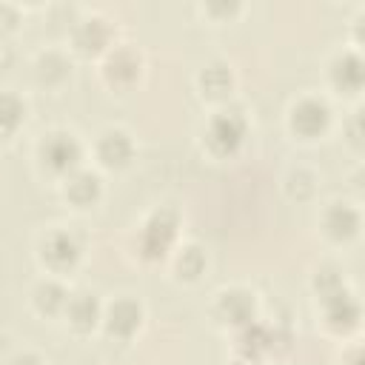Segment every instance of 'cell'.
Instances as JSON below:
<instances>
[{
    "instance_id": "5b68a950",
    "label": "cell",
    "mask_w": 365,
    "mask_h": 365,
    "mask_svg": "<svg viewBox=\"0 0 365 365\" xmlns=\"http://www.w3.org/2000/svg\"><path fill=\"white\" fill-rule=\"evenodd\" d=\"M40 257H43V262H46L48 268H54V271L71 268V265L80 259V242H77L68 231H51V234L43 240Z\"/></svg>"
},
{
    "instance_id": "44dd1931",
    "label": "cell",
    "mask_w": 365,
    "mask_h": 365,
    "mask_svg": "<svg viewBox=\"0 0 365 365\" xmlns=\"http://www.w3.org/2000/svg\"><path fill=\"white\" fill-rule=\"evenodd\" d=\"M11 365H40V359L34 354H23V356H14Z\"/></svg>"
},
{
    "instance_id": "ffe728a7",
    "label": "cell",
    "mask_w": 365,
    "mask_h": 365,
    "mask_svg": "<svg viewBox=\"0 0 365 365\" xmlns=\"http://www.w3.org/2000/svg\"><path fill=\"white\" fill-rule=\"evenodd\" d=\"M66 74H68V66H66V60H63L60 54H46V57L40 60V77H43L46 83L63 80Z\"/></svg>"
},
{
    "instance_id": "52a82bcc",
    "label": "cell",
    "mask_w": 365,
    "mask_h": 365,
    "mask_svg": "<svg viewBox=\"0 0 365 365\" xmlns=\"http://www.w3.org/2000/svg\"><path fill=\"white\" fill-rule=\"evenodd\" d=\"M143 322V308L134 299H117L106 314V328L114 336H131Z\"/></svg>"
},
{
    "instance_id": "7a4b0ae2",
    "label": "cell",
    "mask_w": 365,
    "mask_h": 365,
    "mask_svg": "<svg viewBox=\"0 0 365 365\" xmlns=\"http://www.w3.org/2000/svg\"><path fill=\"white\" fill-rule=\"evenodd\" d=\"M174 237H177V214L160 208V211H154V214L145 220V225H143V231H140V251H143L148 259L163 257V254L168 251V245L174 242Z\"/></svg>"
},
{
    "instance_id": "9a60e30c",
    "label": "cell",
    "mask_w": 365,
    "mask_h": 365,
    "mask_svg": "<svg viewBox=\"0 0 365 365\" xmlns=\"http://www.w3.org/2000/svg\"><path fill=\"white\" fill-rule=\"evenodd\" d=\"M74 43L83 51H100L108 43V26H106V20H100V17L83 20L77 26V31H74Z\"/></svg>"
},
{
    "instance_id": "7c38bea8",
    "label": "cell",
    "mask_w": 365,
    "mask_h": 365,
    "mask_svg": "<svg viewBox=\"0 0 365 365\" xmlns=\"http://www.w3.org/2000/svg\"><path fill=\"white\" fill-rule=\"evenodd\" d=\"M66 197L77 205H91L100 197V177L91 171H71L66 180Z\"/></svg>"
},
{
    "instance_id": "ac0fdd59",
    "label": "cell",
    "mask_w": 365,
    "mask_h": 365,
    "mask_svg": "<svg viewBox=\"0 0 365 365\" xmlns=\"http://www.w3.org/2000/svg\"><path fill=\"white\" fill-rule=\"evenodd\" d=\"M200 83H202L205 94H211V97H220V94H225V91L231 88V71H228L225 66L214 63V66H208V68L200 74Z\"/></svg>"
},
{
    "instance_id": "8fae6325",
    "label": "cell",
    "mask_w": 365,
    "mask_h": 365,
    "mask_svg": "<svg viewBox=\"0 0 365 365\" xmlns=\"http://www.w3.org/2000/svg\"><path fill=\"white\" fill-rule=\"evenodd\" d=\"M66 314L77 331H91L100 319V302L91 294H74L66 302Z\"/></svg>"
},
{
    "instance_id": "9c48e42d",
    "label": "cell",
    "mask_w": 365,
    "mask_h": 365,
    "mask_svg": "<svg viewBox=\"0 0 365 365\" xmlns=\"http://www.w3.org/2000/svg\"><path fill=\"white\" fill-rule=\"evenodd\" d=\"M217 314L231 325H248L254 319V297L248 291H225L220 294Z\"/></svg>"
},
{
    "instance_id": "30bf717a",
    "label": "cell",
    "mask_w": 365,
    "mask_h": 365,
    "mask_svg": "<svg viewBox=\"0 0 365 365\" xmlns=\"http://www.w3.org/2000/svg\"><path fill=\"white\" fill-rule=\"evenodd\" d=\"M322 225H325V231H328L334 240H351V237L359 231V214H356L351 205L336 202V205H331V208L325 211Z\"/></svg>"
},
{
    "instance_id": "2e32d148",
    "label": "cell",
    "mask_w": 365,
    "mask_h": 365,
    "mask_svg": "<svg viewBox=\"0 0 365 365\" xmlns=\"http://www.w3.org/2000/svg\"><path fill=\"white\" fill-rule=\"evenodd\" d=\"M34 302H37L40 311H46V314H57V311L66 308V302H68V291H66L60 282H40L37 291H34Z\"/></svg>"
},
{
    "instance_id": "5bb4252c",
    "label": "cell",
    "mask_w": 365,
    "mask_h": 365,
    "mask_svg": "<svg viewBox=\"0 0 365 365\" xmlns=\"http://www.w3.org/2000/svg\"><path fill=\"white\" fill-rule=\"evenodd\" d=\"M331 77H334L336 88H342V91H359V86H362V60L356 54H342L334 63Z\"/></svg>"
},
{
    "instance_id": "6da1fadb",
    "label": "cell",
    "mask_w": 365,
    "mask_h": 365,
    "mask_svg": "<svg viewBox=\"0 0 365 365\" xmlns=\"http://www.w3.org/2000/svg\"><path fill=\"white\" fill-rule=\"evenodd\" d=\"M40 157H43V163L54 174H71L80 165L83 148H80V143H77L74 134H68V131H51L40 143Z\"/></svg>"
},
{
    "instance_id": "8992f818",
    "label": "cell",
    "mask_w": 365,
    "mask_h": 365,
    "mask_svg": "<svg viewBox=\"0 0 365 365\" xmlns=\"http://www.w3.org/2000/svg\"><path fill=\"white\" fill-rule=\"evenodd\" d=\"M322 305H325L328 325L336 328V331H348V328H354L359 322V305H356V299L345 288L322 297Z\"/></svg>"
},
{
    "instance_id": "3957f363",
    "label": "cell",
    "mask_w": 365,
    "mask_h": 365,
    "mask_svg": "<svg viewBox=\"0 0 365 365\" xmlns=\"http://www.w3.org/2000/svg\"><path fill=\"white\" fill-rule=\"evenodd\" d=\"M245 137V120L237 111H220L211 117L205 140L217 154H234Z\"/></svg>"
},
{
    "instance_id": "4fadbf2b",
    "label": "cell",
    "mask_w": 365,
    "mask_h": 365,
    "mask_svg": "<svg viewBox=\"0 0 365 365\" xmlns=\"http://www.w3.org/2000/svg\"><path fill=\"white\" fill-rule=\"evenodd\" d=\"M106 74H108V80H114V83H131V80L140 74V57H137V51H131V48H117V51L108 57V63H106Z\"/></svg>"
},
{
    "instance_id": "ba28073f",
    "label": "cell",
    "mask_w": 365,
    "mask_h": 365,
    "mask_svg": "<svg viewBox=\"0 0 365 365\" xmlns=\"http://www.w3.org/2000/svg\"><path fill=\"white\" fill-rule=\"evenodd\" d=\"M131 154H134V143H131V137H128L125 131H120V128L106 131V134L100 137V143H97V157H100L106 165H111V168L125 165V163L131 160Z\"/></svg>"
},
{
    "instance_id": "e0dca14e",
    "label": "cell",
    "mask_w": 365,
    "mask_h": 365,
    "mask_svg": "<svg viewBox=\"0 0 365 365\" xmlns=\"http://www.w3.org/2000/svg\"><path fill=\"white\" fill-rule=\"evenodd\" d=\"M26 117V106L14 94H0V131L9 134L14 131Z\"/></svg>"
},
{
    "instance_id": "d6986e66",
    "label": "cell",
    "mask_w": 365,
    "mask_h": 365,
    "mask_svg": "<svg viewBox=\"0 0 365 365\" xmlns=\"http://www.w3.org/2000/svg\"><path fill=\"white\" fill-rule=\"evenodd\" d=\"M202 268H205V254H202L197 245H185V248L177 254V274H180V277L194 279Z\"/></svg>"
},
{
    "instance_id": "277c9868",
    "label": "cell",
    "mask_w": 365,
    "mask_h": 365,
    "mask_svg": "<svg viewBox=\"0 0 365 365\" xmlns=\"http://www.w3.org/2000/svg\"><path fill=\"white\" fill-rule=\"evenodd\" d=\"M328 123H331V108H328L322 100H317V97L299 100V103L294 106V111H291V128H294L297 134H302V137H317V134H322V131L328 128Z\"/></svg>"
}]
</instances>
